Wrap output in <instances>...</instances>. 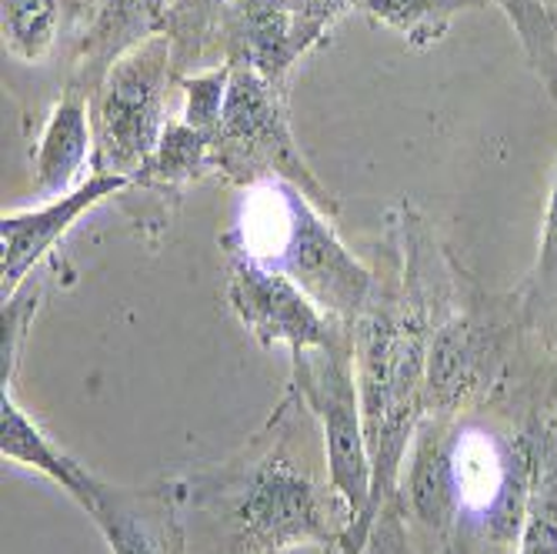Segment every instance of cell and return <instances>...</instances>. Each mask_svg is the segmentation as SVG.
I'll return each instance as SVG.
<instances>
[{
	"instance_id": "cell-1",
	"label": "cell",
	"mask_w": 557,
	"mask_h": 554,
	"mask_svg": "<svg viewBox=\"0 0 557 554\" xmlns=\"http://www.w3.org/2000/svg\"><path fill=\"white\" fill-rule=\"evenodd\" d=\"M187 497L197 505H221L244 554H287L311 544L337 551L350 528L344 497L334 488L324 491L308 468L297 465L284 434L240 465L190 481Z\"/></svg>"
},
{
	"instance_id": "cell-2",
	"label": "cell",
	"mask_w": 557,
	"mask_h": 554,
	"mask_svg": "<svg viewBox=\"0 0 557 554\" xmlns=\"http://www.w3.org/2000/svg\"><path fill=\"white\" fill-rule=\"evenodd\" d=\"M255 190L247 221L224 234V247L287 274L321 311L354 328L381 291L377 274L354 258L327 224V214L294 184L274 181Z\"/></svg>"
},
{
	"instance_id": "cell-3",
	"label": "cell",
	"mask_w": 557,
	"mask_h": 554,
	"mask_svg": "<svg viewBox=\"0 0 557 554\" xmlns=\"http://www.w3.org/2000/svg\"><path fill=\"white\" fill-rule=\"evenodd\" d=\"M290 374L297 397L321 424L327 481L350 508V528L337 554H361L374 528V471L368 455L358 371H354V334L331 347L294 350Z\"/></svg>"
},
{
	"instance_id": "cell-4",
	"label": "cell",
	"mask_w": 557,
	"mask_h": 554,
	"mask_svg": "<svg viewBox=\"0 0 557 554\" xmlns=\"http://www.w3.org/2000/svg\"><path fill=\"white\" fill-rule=\"evenodd\" d=\"M214 174L240 187L294 184L327 218L337 214V197L318 181L294 144L287 121L284 84L258 74L255 67L231 64L227 104L218 131L211 134Z\"/></svg>"
},
{
	"instance_id": "cell-5",
	"label": "cell",
	"mask_w": 557,
	"mask_h": 554,
	"mask_svg": "<svg viewBox=\"0 0 557 554\" xmlns=\"http://www.w3.org/2000/svg\"><path fill=\"white\" fill-rule=\"evenodd\" d=\"M177 81L174 44L154 34L124 54L90 97L94 174L134 177L154 158L168 131V90Z\"/></svg>"
},
{
	"instance_id": "cell-6",
	"label": "cell",
	"mask_w": 557,
	"mask_h": 554,
	"mask_svg": "<svg viewBox=\"0 0 557 554\" xmlns=\"http://www.w3.org/2000/svg\"><path fill=\"white\" fill-rule=\"evenodd\" d=\"M224 297L234 318L261 347L287 344L294 350L331 347L350 337V328L321 311L287 274L227 247Z\"/></svg>"
},
{
	"instance_id": "cell-7",
	"label": "cell",
	"mask_w": 557,
	"mask_h": 554,
	"mask_svg": "<svg viewBox=\"0 0 557 554\" xmlns=\"http://www.w3.org/2000/svg\"><path fill=\"white\" fill-rule=\"evenodd\" d=\"M508 324L484 308H461L444 315L428 341L424 415H454L465 401L481 394L500 371L508 350Z\"/></svg>"
},
{
	"instance_id": "cell-8",
	"label": "cell",
	"mask_w": 557,
	"mask_h": 554,
	"mask_svg": "<svg viewBox=\"0 0 557 554\" xmlns=\"http://www.w3.org/2000/svg\"><path fill=\"white\" fill-rule=\"evenodd\" d=\"M124 190H131V177L90 174L77 190L47 200L44 208L0 218V297H11L87 211Z\"/></svg>"
},
{
	"instance_id": "cell-9",
	"label": "cell",
	"mask_w": 557,
	"mask_h": 554,
	"mask_svg": "<svg viewBox=\"0 0 557 554\" xmlns=\"http://www.w3.org/2000/svg\"><path fill=\"white\" fill-rule=\"evenodd\" d=\"M454 434L447 415H424L414 431L411 465L404 468V505L428 534H447L461 515L458 475H454Z\"/></svg>"
},
{
	"instance_id": "cell-10",
	"label": "cell",
	"mask_w": 557,
	"mask_h": 554,
	"mask_svg": "<svg viewBox=\"0 0 557 554\" xmlns=\"http://www.w3.org/2000/svg\"><path fill=\"white\" fill-rule=\"evenodd\" d=\"M171 0H100L84 37L71 84L94 97L108 71L134 47L164 34Z\"/></svg>"
},
{
	"instance_id": "cell-11",
	"label": "cell",
	"mask_w": 557,
	"mask_h": 554,
	"mask_svg": "<svg viewBox=\"0 0 557 554\" xmlns=\"http://www.w3.org/2000/svg\"><path fill=\"white\" fill-rule=\"evenodd\" d=\"M224 64H244L284 84L300 54L294 21L281 0H227L221 21Z\"/></svg>"
},
{
	"instance_id": "cell-12",
	"label": "cell",
	"mask_w": 557,
	"mask_h": 554,
	"mask_svg": "<svg viewBox=\"0 0 557 554\" xmlns=\"http://www.w3.org/2000/svg\"><path fill=\"white\" fill-rule=\"evenodd\" d=\"M94 161V121H90V94L67 84L64 97L50 111L44 134L34 155V194L37 197H64L77 190L84 164Z\"/></svg>"
},
{
	"instance_id": "cell-13",
	"label": "cell",
	"mask_w": 557,
	"mask_h": 554,
	"mask_svg": "<svg viewBox=\"0 0 557 554\" xmlns=\"http://www.w3.org/2000/svg\"><path fill=\"white\" fill-rule=\"evenodd\" d=\"M150 497L117 491L100 481V491L90 505V518L104 534L111 554H184V538L168 515V497H161L158 508L147 505Z\"/></svg>"
},
{
	"instance_id": "cell-14",
	"label": "cell",
	"mask_w": 557,
	"mask_h": 554,
	"mask_svg": "<svg viewBox=\"0 0 557 554\" xmlns=\"http://www.w3.org/2000/svg\"><path fill=\"white\" fill-rule=\"evenodd\" d=\"M0 455L11 465L34 468L50 481H58L84 512H90L100 481L50 441L37 428V421H30V415L14 401L11 387H4V397H0Z\"/></svg>"
},
{
	"instance_id": "cell-15",
	"label": "cell",
	"mask_w": 557,
	"mask_h": 554,
	"mask_svg": "<svg viewBox=\"0 0 557 554\" xmlns=\"http://www.w3.org/2000/svg\"><path fill=\"white\" fill-rule=\"evenodd\" d=\"M214 171L211 161V134L197 131L184 121H171L154 158L134 177L131 187H140L150 197H181L190 181H200Z\"/></svg>"
},
{
	"instance_id": "cell-16",
	"label": "cell",
	"mask_w": 557,
	"mask_h": 554,
	"mask_svg": "<svg viewBox=\"0 0 557 554\" xmlns=\"http://www.w3.org/2000/svg\"><path fill=\"white\" fill-rule=\"evenodd\" d=\"M521 554H557V415L541 428L531 455Z\"/></svg>"
},
{
	"instance_id": "cell-17",
	"label": "cell",
	"mask_w": 557,
	"mask_h": 554,
	"mask_svg": "<svg viewBox=\"0 0 557 554\" xmlns=\"http://www.w3.org/2000/svg\"><path fill=\"white\" fill-rule=\"evenodd\" d=\"M487 4L494 0H364V14L374 24L397 30L411 47H431L447 34L454 14Z\"/></svg>"
},
{
	"instance_id": "cell-18",
	"label": "cell",
	"mask_w": 557,
	"mask_h": 554,
	"mask_svg": "<svg viewBox=\"0 0 557 554\" xmlns=\"http://www.w3.org/2000/svg\"><path fill=\"white\" fill-rule=\"evenodd\" d=\"M61 0H0L4 50L24 64H40L58 44Z\"/></svg>"
},
{
	"instance_id": "cell-19",
	"label": "cell",
	"mask_w": 557,
	"mask_h": 554,
	"mask_svg": "<svg viewBox=\"0 0 557 554\" xmlns=\"http://www.w3.org/2000/svg\"><path fill=\"white\" fill-rule=\"evenodd\" d=\"M227 0H174L168 11L164 34L174 44L177 77L184 67H197L214 50H221V21Z\"/></svg>"
},
{
	"instance_id": "cell-20",
	"label": "cell",
	"mask_w": 557,
	"mask_h": 554,
	"mask_svg": "<svg viewBox=\"0 0 557 554\" xmlns=\"http://www.w3.org/2000/svg\"><path fill=\"white\" fill-rule=\"evenodd\" d=\"M494 4L504 8L528 50L534 74L544 81L550 97H557V14H550L541 0H494Z\"/></svg>"
},
{
	"instance_id": "cell-21",
	"label": "cell",
	"mask_w": 557,
	"mask_h": 554,
	"mask_svg": "<svg viewBox=\"0 0 557 554\" xmlns=\"http://www.w3.org/2000/svg\"><path fill=\"white\" fill-rule=\"evenodd\" d=\"M554 308H557V168H554L550 190H547L537 261H534V268L524 281V291H521L524 321H541Z\"/></svg>"
},
{
	"instance_id": "cell-22",
	"label": "cell",
	"mask_w": 557,
	"mask_h": 554,
	"mask_svg": "<svg viewBox=\"0 0 557 554\" xmlns=\"http://www.w3.org/2000/svg\"><path fill=\"white\" fill-rule=\"evenodd\" d=\"M0 300H4V311H0V378H4V387H11L27 331L44 305V278L34 271L11 297Z\"/></svg>"
},
{
	"instance_id": "cell-23",
	"label": "cell",
	"mask_w": 557,
	"mask_h": 554,
	"mask_svg": "<svg viewBox=\"0 0 557 554\" xmlns=\"http://www.w3.org/2000/svg\"><path fill=\"white\" fill-rule=\"evenodd\" d=\"M177 87L184 90V114L181 121L214 134L227 104V87H231V64H218L211 71H200L194 77H177Z\"/></svg>"
},
{
	"instance_id": "cell-24",
	"label": "cell",
	"mask_w": 557,
	"mask_h": 554,
	"mask_svg": "<svg viewBox=\"0 0 557 554\" xmlns=\"http://www.w3.org/2000/svg\"><path fill=\"white\" fill-rule=\"evenodd\" d=\"M284 11L294 21V37L300 54H308L314 44L324 40V34L350 11V8H364V0H281Z\"/></svg>"
},
{
	"instance_id": "cell-25",
	"label": "cell",
	"mask_w": 557,
	"mask_h": 554,
	"mask_svg": "<svg viewBox=\"0 0 557 554\" xmlns=\"http://www.w3.org/2000/svg\"><path fill=\"white\" fill-rule=\"evenodd\" d=\"M404 512L387 501V505L377 512L374 518V528H371V538L364 544L361 554H411L408 547V528H404Z\"/></svg>"
},
{
	"instance_id": "cell-26",
	"label": "cell",
	"mask_w": 557,
	"mask_h": 554,
	"mask_svg": "<svg viewBox=\"0 0 557 554\" xmlns=\"http://www.w3.org/2000/svg\"><path fill=\"white\" fill-rule=\"evenodd\" d=\"M287 554H337V551H331V547H318V544H311V547H294V551H287Z\"/></svg>"
},
{
	"instance_id": "cell-27",
	"label": "cell",
	"mask_w": 557,
	"mask_h": 554,
	"mask_svg": "<svg viewBox=\"0 0 557 554\" xmlns=\"http://www.w3.org/2000/svg\"><path fill=\"white\" fill-rule=\"evenodd\" d=\"M171 4H174V0H171Z\"/></svg>"
}]
</instances>
